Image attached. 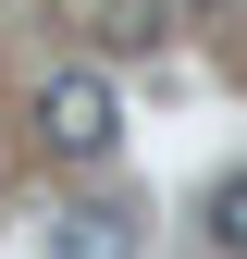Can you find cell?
<instances>
[{
  "mask_svg": "<svg viewBox=\"0 0 247 259\" xmlns=\"http://www.w3.org/2000/svg\"><path fill=\"white\" fill-rule=\"evenodd\" d=\"M111 136H124V111H111V74H50L37 87V148L50 160H111Z\"/></svg>",
  "mask_w": 247,
  "mask_h": 259,
  "instance_id": "obj_1",
  "label": "cell"
},
{
  "mask_svg": "<svg viewBox=\"0 0 247 259\" xmlns=\"http://www.w3.org/2000/svg\"><path fill=\"white\" fill-rule=\"evenodd\" d=\"M50 259H136V222L124 210H74V222H50Z\"/></svg>",
  "mask_w": 247,
  "mask_h": 259,
  "instance_id": "obj_2",
  "label": "cell"
},
{
  "mask_svg": "<svg viewBox=\"0 0 247 259\" xmlns=\"http://www.w3.org/2000/svg\"><path fill=\"white\" fill-rule=\"evenodd\" d=\"M161 0H99V50H161Z\"/></svg>",
  "mask_w": 247,
  "mask_h": 259,
  "instance_id": "obj_3",
  "label": "cell"
},
{
  "mask_svg": "<svg viewBox=\"0 0 247 259\" xmlns=\"http://www.w3.org/2000/svg\"><path fill=\"white\" fill-rule=\"evenodd\" d=\"M210 247H223V259H247V173H223V185H210Z\"/></svg>",
  "mask_w": 247,
  "mask_h": 259,
  "instance_id": "obj_4",
  "label": "cell"
}]
</instances>
